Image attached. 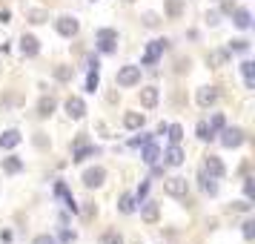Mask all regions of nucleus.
Segmentation results:
<instances>
[{"mask_svg":"<svg viewBox=\"0 0 255 244\" xmlns=\"http://www.w3.org/2000/svg\"><path fill=\"white\" fill-rule=\"evenodd\" d=\"M140 81V66H121L118 69V86H135Z\"/></svg>","mask_w":255,"mask_h":244,"instance_id":"f257e3e1","label":"nucleus"},{"mask_svg":"<svg viewBox=\"0 0 255 244\" xmlns=\"http://www.w3.org/2000/svg\"><path fill=\"white\" fill-rule=\"evenodd\" d=\"M221 144H224V147H241L244 144V132L238 127H224L221 129Z\"/></svg>","mask_w":255,"mask_h":244,"instance_id":"f03ea898","label":"nucleus"},{"mask_svg":"<svg viewBox=\"0 0 255 244\" xmlns=\"http://www.w3.org/2000/svg\"><path fill=\"white\" fill-rule=\"evenodd\" d=\"M78 29H81V23H78L75 17H69V14L58 17V32L63 37H75V35H78Z\"/></svg>","mask_w":255,"mask_h":244,"instance_id":"7ed1b4c3","label":"nucleus"},{"mask_svg":"<svg viewBox=\"0 0 255 244\" xmlns=\"http://www.w3.org/2000/svg\"><path fill=\"white\" fill-rule=\"evenodd\" d=\"M115 40H118L115 29H101L98 32V46H101V52H112L115 49Z\"/></svg>","mask_w":255,"mask_h":244,"instance_id":"20e7f679","label":"nucleus"},{"mask_svg":"<svg viewBox=\"0 0 255 244\" xmlns=\"http://www.w3.org/2000/svg\"><path fill=\"white\" fill-rule=\"evenodd\" d=\"M104 178H106V170H104V167H92V170H86V173H83V184L92 190V187H101V184H104Z\"/></svg>","mask_w":255,"mask_h":244,"instance_id":"39448f33","label":"nucleus"},{"mask_svg":"<svg viewBox=\"0 0 255 244\" xmlns=\"http://www.w3.org/2000/svg\"><path fill=\"white\" fill-rule=\"evenodd\" d=\"M163 190L169 193V196H175V198H181V196H186V178H166V184H163Z\"/></svg>","mask_w":255,"mask_h":244,"instance_id":"423d86ee","label":"nucleus"},{"mask_svg":"<svg viewBox=\"0 0 255 244\" xmlns=\"http://www.w3.org/2000/svg\"><path fill=\"white\" fill-rule=\"evenodd\" d=\"M163 46H166V40H152L149 49H146V55H143V66H152L155 60L163 55Z\"/></svg>","mask_w":255,"mask_h":244,"instance_id":"0eeeda50","label":"nucleus"},{"mask_svg":"<svg viewBox=\"0 0 255 244\" xmlns=\"http://www.w3.org/2000/svg\"><path fill=\"white\" fill-rule=\"evenodd\" d=\"M195 101L201 106H212L215 101H218V89H215V86H201L198 95H195Z\"/></svg>","mask_w":255,"mask_h":244,"instance_id":"6e6552de","label":"nucleus"},{"mask_svg":"<svg viewBox=\"0 0 255 244\" xmlns=\"http://www.w3.org/2000/svg\"><path fill=\"white\" fill-rule=\"evenodd\" d=\"M20 52H23L26 58H35L37 52H40L37 37H35V35H23V37H20Z\"/></svg>","mask_w":255,"mask_h":244,"instance_id":"1a4fd4ad","label":"nucleus"},{"mask_svg":"<svg viewBox=\"0 0 255 244\" xmlns=\"http://www.w3.org/2000/svg\"><path fill=\"white\" fill-rule=\"evenodd\" d=\"M66 112H69V118L81 121V118L86 115V104H83L81 98H69V101H66Z\"/></svg>","mask_w":255,"mask_h":244,"instance_id":"9d476101","label":"nucleus"},{"mask_svg":"<svg viewBox=\"0 0 255 244\" xmlns=\"http://www.w3.org/2000/svg\"><path fill=\"white\" fill-rule=\"evenodd\" d=\"M163 158H166V164H169V167H181V164H184V150H181V147H178V144H172V147H169V150L163 152Z\"/></svg>","mask_w":255,"mask_h":244,"instance_id":"9b49d317","label":"nucleus"},{"mask_svg":"<svg viewBox=\"0 0 255 244\" xmlns=\"http://www.w3.org/2000/svg\"><path fill=\"white\" fill-rule=\"evenodd\" d=\"M17 144H20V132H17V129H6V132L0 135V147H3V150H14Z\"/></svg>","mask_w":255,"mask_h":244,"instance_id":"f8f14e48","label":"nucleus"},{"mask_svg":"<svg viewBox=\"0 0 255 244\" xmlns=\"http://www.w3.org/2000/svg\"><path fill=\"white\" fill-rule=\"evenodd\" d=\"M207 173L212 175V178H221V175H224V164H221L218 155H207Z\"/></svg>","mask_w":255,"mask_h":244,"instance_id":"ddd939ff","label":"nucleus"},{"mask_svg":"<svg viewBox=\"0 0 255 244\" xmlns=\"http://www.w3.org/2000/svg\"><path fill=\"white\" fill-rule=\"evenodd\" d=\"M140 104L146 106V109H152V106L158 104V89H155V86H146V89H140Z\"/></svg>","mask_w":255,"mask_h":244,"instance_id":"4468645a","label":"nucleus"},{"mask_svg":"<svg viewBox=\"0 0 255 244\" xmlns=\"http://www.w3.org/2000/svg\"><path fill=\"white\" fill-rule=\"evenodd\" d=\"M143 121H146V118L140 115V112H127V115H124V127L127 129H140Z\"/></svg>","mask_w":255,"mask_h":244,"instance_id":"2eb2a0df","label":"nucleus"},{"mask_svg":"<svg viewBox=\"0 0 255 244\" xmlns=\"http://www.w3.org/2000/svg\"><path fill=\"white\" fill-rule=\"evenodd\" d=\"M140 158H143L146 164H155L158 158H161V150H158L155 144H149V141H146V144H143V155H140Z\"/></svg>","mask_w":255,"mask_h":244,"instance_id":"dca6fc26","label":"nucleus"},{"mask_svg":"<svg viewBox=\"0 0 255 244\" xmlns=\"http://www.w3.org/2000/svg\"><path fill=\"white\" fill-rule=\"evenodd\" d=\"M55 193H58V196L63 198V201H66V207H69L72 213H78V204H75V198L69 196V190H66V184H58V187H55Z\"/></svg>","mask_w":255,"mask_h":244,"instance_id":"f3484780","label":"nucleus"},{"mask_svg":"<svg viewBox=\"0 0 255 244\" xmlns=\"http://www.w3.org/2000/svg\"><path fill=\"white\" fill-rule=\"evenodd\" d=\"M52 112H55V98H43V101L37 104V115H40V118H49Z\"/></svg>","mask_w":255,"mask_h":244,"instance_id":"a211bd4d","label":"nucleus"},{"mask_svg":"<svg viewBox=\"0 0 255 244\" xmlns=\"http://www.w3.org/2000/svg\"><path fill=\"white\" fill-rule=\"evenodd\" d=\"M118 207H121V213H135V207H138V201H135V196H121V201H118Z\"/></svg>","mask_w":255,"mask_h":244,"instance_id":"6ab92c4d","label":"nucleus"},{"mask_svg":"<svg viewBox=\"0 0 255 244\" xmlns=\"http://www.w3.org/2000/svg\"><path fill=\"white\" fill-rule=\"evenodd\" d=\"M140 216H143V221H155L158 219V204H155V201H146V204H143V210H140Z\"/></svg>","mask_w":255,"mask_h":244,"instance_id":"aec40b11","label":"nucleus"},{"mask_svg":"<svg viewBox=\"0 0 255 244\" xmlns=\"http://www.w3.org/2000/svg\"><path fill=\"white\" fill-rule=\"evenodd\" d=\"M250 23H253L250 12H247V9H238V12H235V26H238V29H250Z\"/></svg>","mask_w":255,"mask_h":244,"instance_id":"412c9836","label":"nucleus"},{"mask_svg":"<svg viewBox=\"0 0 255 244\" xmlns=\"http://www.w3.org/2000/svg\"><path fill=\"white\" fill-rule=\"evenodd\" d=\"M166 135H169L172 144H178V141L184 138V127H181V124H166Z\"/></svg>","mask_w":255,"mask_h":244,"instance_id":"4be33fe9","label":"nucleus"},{"mask_svg":"<svg viewBox=\"0 0 255 244\" xmlns=\"http://www.w3.org/2000/svg\"><path fill=\"white\" fill-rule=\"evenodd\" d=\"M3 170H6V173H20V170H23V161H20V158H3Z\"/></svg>","mask_w":255,"mask_h":244,"instance_id":"5701e85b","label":"nucleus"},{"mask_svg":"<svg viewBox=\"0 0 255 244\" xmlns=\"http://www.w3.org/2000/svg\"><path fill=\"white\" fill-rule=\"evenodd\" d=\"M241 72H244V78H247V86L253 89V86H255V83H253V75H255V63H253V60H244V63H241Z\"/></svg>","mask_w":255,"mask_h":244,"instance_id":"b1692460","label":"nucleus"},{"mask_svg":"<svg viewBox=\"0 0 255 244\" xmlns=\"http://www.w3.org/2000/svg\"><path fill=\"white\" fill-rule=\"evenodd\" d=\"M198 138H201V141H212V138H215V132H212V127H209L207 121H201V124H198Z\"/></svg>","mask_w":255,"mask_h":244,"instance_id":"393cba45","label":"nucleus"},{"mask_svg":"<svg viewBox=\"0 0 255 244\" xmlns=\"http://www.w3.org/2000/svg\"><path fill=\"white\" fill-rule=\"evenodd\" d=\"M181 12H184V3H181V0H169V3H166V14H169V17H181Z\"/></svg>","mask_w":255,"mask_h":244,"instance_id":"a878e982","label":"nucleus"},{"mask_svg":"<svg viewBox=\"0 0 255 244\" xmlns=\"http://www.w3.org/2000/svg\"><path fill=\"white\" fill-rule=\"evenodd\" d=\"M89 155H98V150H95V147H81V150L75 152V158H72V161H86Z\"/></svg>","mask_w":255,"mask_h":244,"instance_id":"bb28decb","label":"nucleus"},{"mask_svg":"<svg viewBox=\"0 0 255 244\" xmlns=\"http://www.w3.org/2000/svg\"><path fill=\"white\" fill-rule=\"evenodd\" d=\"M209 127H212V132H221V129L227 127L224 115H221V112H215V115H212V121H209Z\"/></svg>","mask_w":255,"mask_h":244,"instance_id":"cd10ccee","label":"nucleus"},{"mask_svg":"<svg viewBox=\"0 0 255 244\" xmlns=\"http://www.w3.org/2000/svg\"><path fill=\"white\" fill-rule=\"evenodd\" d=\"M98 83H101L98 69H92V72H89V78H86V89H89V92H95V89H98Z\"/></svg>","mask_w":255,"mask_h":244,"instance_id":"c85d7f7f","label":"nucleus"},{"mask_svg":"<svg viewBox=\"0 0 255 244\" xmlns=\"http://www.w3.org/2000/svg\"><path fill=\"white\" fill-rule=\"evenodd\" d=\"M55 78H58V81H69L72 78V66H58V69H55Z\"/></svg>","mask_w":255,"mask_h":244,"instance_id":"c756f323","label":"nucleus"},{"mask_svg":"<svg viewBox=\"0 0 255 244\" xmlns=\"http://www.w3.org/2000/svg\"><path fill=\"white\" fill-rule=\"evenodd\" d=\"M204 193H207V196H215V193H218V184H215L212 178H204Z\"/></svg>","mask_w":255,"mask_h":244,"instance_id":"7c9ffc66","label":"nucleus"},{"mask_svg":"<svg viewBox=\"0 0 255 244\" xmlns=\"http://www.w3.org/2000/svg\"><path fill=\"white\" fill-rule=\"evenodd\" d=\"M146 193H149V181H143V184L138 187V193H135V201H138V204H140V201L146 198Z\"/></svg>","mask_w":255,"mask_h":244,"instance_id":"2f4dec72","label":"nucleus"},{"mask_svg":"<svg viewBox=\"0 0 255 244\" xmlns=\"http://www.w3.org/2000/svg\"><path fill=\"white\" fill-rule=\"evenodd\" d=\"M232 52H247L250 49V40H232Z\"/></svg>","mask_w":255,"mask_h":244,"instance_id":"473e14b6","label":"nucleus"},{"mask_svg":"<svg viewBox=\"0 0 255 244\" xmlns=\"http://www.w3.org/2000/svg\"><path fill=\"white\" fill-rule=\"evenodd\" d=\"M29 17H32V23H43V20H46V12L35 9V12H29Z\"/></svg>","mask_w":255,"mask_h":244,"instance_id":"72a5a7b5","label":"nucleus"},{"mask_svg":"<svg viewBox=\"0 0 255 244\" xmlns=\"http://www.w3.org/2000/svg\"><path fill=\"white\" fill-rule=\"evenodd\" d=\"M255 236V221H247L244 224V239H253Z\"/></svg>","mask_w":255,"mask_h":244,"instance_id":"f704fd0d","label":"nucleus"},{"mask_svg":"<svg viewBox=\"0 0 255 244\" xmlns=\"http://www.w3.org/2000/svg\"><path fill=\"white\" fill-rule=\"evenodd\" d=\"M244 193H247V198H253V196H255V187H253V178H247V181H244Z\"/></svg>","mask_w":255,"mask_h":244,"instance_id":"c9c22d12","label":"nucleus"},{"mask_svg":"<svg viewBox=\"0 0 255 244\" xmlns=\"http://www.w3.org/2000/svg\"><path fill=\"white\" fill-rule=\"evenodd\" d=\"M104 244H121V236H115V233H106V236H104Z\"/></svg>","mask_w":255,"mask_h":244,"instance_id":"e433bc0d","label":"nucleus"},{"mask_svg":"<svg viewBox=\"0 0 255 244\" xmlns=\"http://www.w3.org/2000/svg\"><path fill=\"white\" fill-rule=\"evenodd\" d=\"M146 141H149V135H140V138H132V141H129V147H143Z\"/></svg>","mask_w":255,"mask_h":244,"instance_id":"4c0bfd02","label":"nucleus"},{"mask_svg":"<svg viewBox=\"0 0 255 244\" xmlns=\"http://www.w3.org/2000/svg\"><path fill=\"white\" fill-rule=\"evenodd\" d=\"M32 244H55V239H52V236H37Z\"/></svg>","mask_w":255,"mask_h":244,"instance_id":"58836bf2","label":"nucleus"},{"mask_svg":"<svg viewBox=\"0 0 255 244\" xmlns=\"http://www.w3.org/2000/svg\"><path fill=\"white\" fill-rule=\"evenodd\" d=\"M224 60H227V52H215L212 55V63H224Z\"/></svg>","mask_w":255,"mask_h":244,"instance_id":"ea45409f","label":"nucleus"},{"mask_svg":"<svg viewBox=\"0 0 255 244\" xmlns=\"http://www.w3.org/2000/svg\"><path fill=\"white\" fill-rule=\"evenodd\" d=\"M60 242H75V233L63 230V233H60Z\"/></svg>","mask_w":255,"mask_h":244,"instance_id":"a19ab883","label":"nucleus"},{"mask_svg":"<svg viewBox=\"0 0 255 244\" xmlns=\"http://www.w3.org/2000/svg\"><path fill=\"white\" fill-rule=\"evenodd\" d=\"M127 3H135V0H127Z\"/></svg>","mask_w":255,"mask_h":244,"instance_id":"79ce46f5","label":"nucleus"}]
</instances>
